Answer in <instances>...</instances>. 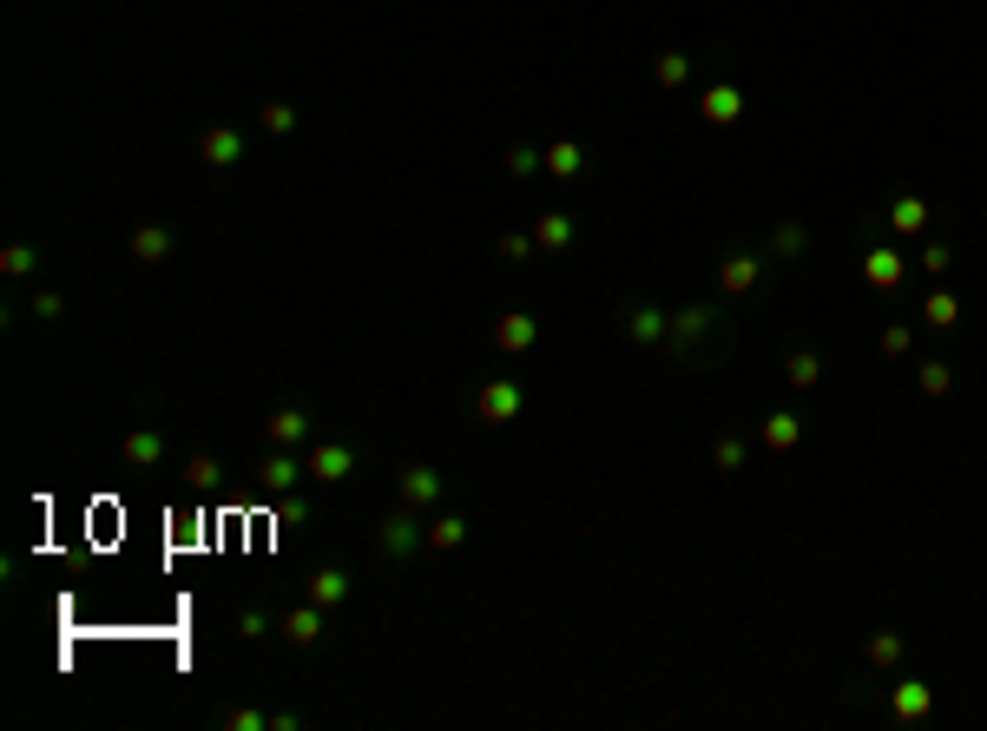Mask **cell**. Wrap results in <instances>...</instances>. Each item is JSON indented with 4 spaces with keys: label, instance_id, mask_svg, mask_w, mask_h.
<instances>
[{
    "label": "cell",
    "instance_id": "cell-34",
    "mask_svg": "<svg viewBox=\"0 0 987 731\" xmlns=\"http://www.w3.org/2000/svg\"><path fill=\"white\" fill-rule=\"evenodd\" d=\"M527 251H540V244H533V238H520V231H507V238H501V257H514V264H520Z\"/></svg>",
    "mask_w": 987,
    "mask_h": 731
},
{
    "label": "cell",
    "instance_id": "cell-15",
    "mask_svg": "<svg viewBox=\"0 0 987 731\" xmlns=\"http://www.w3.org/2000/svg\"><path fill=\"white\" fill-rule=\"evenodd\" d=\"M257 475H264V488H277V494H283V488H297V481H303V461L290 455V448H277V455H270Z\"/></svg>",
    "mask_w": 987,
    "mask_h": 731
},
{
    "label": "cell",
    "instance_id": "cell-35",
    "mask_svg": "<svg viewBox=\"0 0 987 731\" xmlns=\"http://www.w3.org/2000/svg\"><path fill=\"white\" fill-rule=\"evenodd\" d=\"M882 356H909V330H902V323L882 330Z\"/></svg>",
    "mask_w": 987,
    "mask_h": 731
},
{
    "label": "cell",
    "instance_id": "cell-5",
    "mask_svg": "<svg viewBox=\"0 0 987 731\" xmlns=\"http://www.w3.org/2000/svg\"><path fill=\"white\" fill-rule=\"evenodd\" d=\"M415 541H422V521H415V508H402V514H389V521H382V554H389V560H402Z\"/></svg>",
    "mask_w": 987,
    "mask_h": 731
},
{
    "label": "cell",
    "instance_id": "cell-4",
    "mask_svg": "<svg viewBox=\"0 0 987 731\" xmlns=\"http://www.w3.org/2000/svg\"><path fill=\"white\" fill-rule=\"evenodd\" d=\"M889 712L902 718V725H915V718H928V712H935V685H922V679H902V685H895V699H889Z\"/></svg>",
    "mask_w": 987,
    "mask_h": 731
},
{
    "label": "cell",
    "instance_id": "cell-10",
    "mask_svg": "<svg viewBox=\"0 0 987 731\" xmlns=\"http://www.w3.org/2000/svg\"><path fill=\"white\" fill-rule=\"evenodd\" d=\"M283 639H290V646H316V639H323V606H297V613H290V620H283Z\"/></svg>",
    "mask_w": 987,
    "mask_h": 731
},
{
    "label": "cell",
    "instance_id": "cell-25",
    "mask_svg": "<svg viewBox=\"0 0 987 731\" xmlns=\"http://www.w3.org/2000/svg\"><path fill=\"white\" fill-rule=\"evenodd\" d=\"M652 73H658V86H685L691 80V60H685V53H658Z\"/></svg>",
    "mask_w": 987,
    "mask_h": 731
},
{
    "label": "cell",
    "instance_id": "cell-26",
    "mask_svg": "<svg viewBox=\"0 0 987 731\" xmlns=\"http://www.w3.org/2000/svg\"><path fill=\"white\" fill-rule=\"evenodd\" d=\"M784 376L797 382V389H810V382L823 376V363H816V350H797V356H790V363H784Z\"/></svg>",
    "mask_w": 987,
    "mask_h": 731
},
{
    "label": "cell",
    "instance_id": "cell-36",
    "mask_svg": "<svg viewBox=\"0 0 987 731\" xmlns=\"http://www.w3.org/2000/svg\"><path fill=\"white\" fill-rule=\"evenodd\" d=\"M264 126L270 132H290V106H264Z\"/></svg>",
    "mask_w": 987,
    "mask_h": 731
},
{
    "label": "cell",
    "instance_id": "cell-23",
    "mask_svg": "<svg viewBox=\"0 0 987 731\" xmlns=\"http://www.w3.org/2000/svg\"><path fill=\"white\" fill-rule=\"evenodd\" d=\"M922 317H928V323H935V330H948V323H961V303H955V297H948V290H935V297H928V303H922Z\"/></svg>",
    "mask_w": 987,
    "mask_h": 731
},
{
    "label": "cell",
    "instance_id": "cell-33",
    "mask_svg": "<svg viewBox=\"0 0 987 731\" xmlns=\"http://www.w3.org/2000/svg\"><path fill=\"white\" fill-rule=\"evenodd\" d=\"M922 264H928V271H935V277H941V271H948V264H955V251H948V244H941V238H935V244H928V251H922Z\"/></svg>",
    "mask_w": 987,
    "mask_h": 731
},
{
    "label": "cell",
    "instance_id": "cell-2",
    "mask_svg": "<svg viewBox=\"0 0 987 731\" xmlns=\"http://www.w3.org/2000/svg\"><path fill=\"white\" fill-rule=\"evenodd\" d=\"M711 330H718V310H711V303H691V310L672 317V336H665V343H672V350H691V343H705Z\"/></svg>",
    "mask_w": 987,
    "mask_h": 731
},
{
    "label": "cell",
    "instance_id": "cell-6",
    "mask_svg": "<svg viewBox=\"0 0 987 731\" xmlns=\"http://www.w3.org/2000/svg\"><path fill=\"white\" fill-rule=\"evenodd\" d=\"M533 343H540V323H533V317H520V310H514V317H501V323H494V350L520 356V350H533Z\"/></svg>",
    "mask_w": 987,
    "mask_h": 731
},
{
    "label": "cell",
    "instance_id": "cell-12",
    "mask_svg": "<svg viewBox=\"0 0 987 731\" xmlns=\"http://www.w3.org/2000/svg\"><path fill=\"white\" fill-rule=\"evenodd\" d=\"M533 244H540V251H566V244H573V218H566V211H540Z\"/></svg>",
    "mask_w": 987,
    "mask_h": 731
},
{
    "label": "cell",
    "instance_id": "cell-21",
    "mask_svg": "<svg viewBox=\"0 0 987 731\" xmlns=\"http://www.w3.org/2000/svg\"><path fill=\"white\" fill-rule=\"evenodd\" d=\"M343 593H349V580H343V573H336V567H323V573H316V580H310V600H316V606H336V600H343Z\"/></svg>",
    "mask_w": 987,
    "mask_h": 731
},
{
    "label": "cell",
    "instance_id": "cell-24",
    "mask_svg": "<svg viewBox=\"0 0 987 731\" xmlns=\"http://www.w3.org/2000/svg\"><path fill=\"white\" fill-rule=\"evenodd\" d=\"M803 224H777V231H770V257H803Z\"/></svg>",
    "mask_w": 987,
    "mask_h": 731
},
{
    "label": "cell",
    "instance_id": "cell-16",
    "mask_svg": "<svg viewBox=\"0 0 987 731\" xmlns=\"http://www.w3.org/2000/svg\"><path fill=\"white\" fill-rule=\"evenodd\" d=\"M303 435H310V415L303 409H277L270 415V442L277 448H303Z\"/></svg>",
    "mask_w": 987,
    "mask_h": 731
},
{
    "label": "cell",
    "instance_id": "cell-30",
    "mask_svg": "<svg viewBox=\"0 0 987 731\" xmlns=\"http://www.w3.org/2000/svg\"><path fill=\"white\" fill-rule=\"evenodd\" d=\"M711 461H718L724 475H737V468H744V442H737V435H724V442L711 448Z\"/></svg>",
    "mask_w": 987,
    "mask_h": 731
},
{
    "label": "cell",
    "instance_id": "cell-1",
    "mask_svg": "<svg viewBox=\"0 0 987 731\" xmlns=\"http://www.w3.org/2000/svg\"><path fill=\"white\" fill-rule=\"evenodd\" d=\"M527 409V389H520V382H481V396H474V415H481V422H514V415Z\"/></svg>",
    "mask_w": 987,
    "mask_h": 731
},
{
    "label": "cell",
    "instance_id": "cell-14",
    "mask_svg": "<svg viewBox=\"0 0 987 731\" xmlns=\"http://www.w3.org/2000/svg\"><path fill=\"white\" fill-rule=\"evenodd\" d=\"M862 277H869L876 290H895V284H902V257H895L889 244H882V251H869V257H862Z\"/></svg>",
    "mask_w": 987,
    "mask_h": 731
},
{
    "label": "cell",
    "instance_id": "cell-11",
    "mask_svg": "<svg viewBox=\"0 0 987 731\" xmlns=\"http://www.w3.org/2000/svg\"><path fill=\"white\" fill-rule=\"evenodd\" d=\"M698 112H705L711 126H731L737 112H744V93H737V86H711V93L698 99Z\"/></svg>",
    "mask_w": 987,
    "mask_h": 731
},
{
    "label": "cell",
    "instance_id": "cell-31",
    "mask_svg": "<svg viewBox=\"0 0 987 731\" xmlns=\"http://www.w3.org/2000/svg\"><path fill=\"white\" fill-rule=\"evenodd\" d=\"M158 455H165L158 435H126V461H158Z\"/></svg>",
    "mask_w": 987,
    "mask_h": 731
},
{
    "label": "cell",
    "instance_id": "cell-27",
    "mask_svg": "<svg viewBox=\"0 0 987 731\" xmlns=\"http://www.w3.org/2000/svg\"><path fill=\"white\" fill-rule=\"evenodd\" d=\"M540 165H547V152H533V145H514V152H507V172L514 178H533Z\"/></svg>",
    "mask_w": 987,
    "mask_h": 731
},
{
    "label": "cell",
    "instance_id": "cell-7",
    "mask_svg": "<svg viewBox=\"0 0 987 731\" xmlns=\"http://www.w3.org/2000/svg\"><path fill=\"white\" fill-rule=\"evenodd\" d=\"M757 277H764V264H757L751 251H737V257H724V271H718V290H724V297H744V290H751Z\"/></svg>",
    "mask_w": 987,
    "mask_h": 731
},
{
    "label": "cell",
    "instance_id": "cell-20",
    "mask_svg": "<svg viewBox=\"0 0 987 731\" xmlns=\"http://www.w3.org/2000/svg\"><path fill=\"white\" fill-rule=\"evenodd\" d=\"M428 541H435V547H441V554H455V547H461V541H468V521H461V514H441V521H435V527H428Z\"/></svg>",
    "mask_w": 987,
    "mask_h": 731
},
{
    "label": "cell",
    "instance_id": "cell-18",
    "mask_svg": "<svg viewBox=\"0 0 987 731\" xmlns=\"http://www.w3.org/2000/svg\"><path fill=\"white\" fill-rule=\"evenodd\" d=\"M237 152H244V139H237L231 126L204 132V165H237Z\"/></svg>",
    "mask_w": 987,
    "mask_h": 731
},
{
    "label": "cell",
    "instance_id": "cell-17",
    "mask_svg": "<svg viewBox=\"0 0 987 731\" xmlns=\"http://www.w3.org/2000/svg\"><path fill=\"white\" fill-rule=\"evenodd\" d=\"M402 501H408V508L441 501V475H435V468H408V475H402Z\"/></svg>",
    "mask_w": 987,
    "mask_h": 731
},
{
    "label": "cell",
    "instance_id": "cell-9",
    "mask_svg": "<svg viewBox=\"0 0 987 731\" xmlns=\"http://www.w3.org/2000/svg\"><path fill=\"white\" fill-rule=\"evenodd\" d=\"M349 468H356V448H343V442H323V448L310 455V475H316V481H343Z\"/></svg>",
    "mask_w": 987,
    "mask_h": 731
},
{
    "label": "cell",
    "instance_id": "cell-19",
    "mask_svg": "<svg viewBox=\"0 0 987 731\" xmlns=\"http://www.w3.org/2000/svg\"><path fill=\"white\" fill-rule=\"evenodd\" d=\"M547 172H553V178H580V172H586V152H580L573 139L547 145Z\"/></svg>",
    "mask_w": 987,
    "mask_h": 731
},
{
    "label": "cell",
    "instance_id": "cell-22",
    "mask_svg": "<svg viewBox=\"0 0 987 731\" xmlns=\"http://www.w3.org/2000/svg\"><path fill=\"white\" fill-rule=\"evenodd\" d=\"M889 224H895V231H922V224H928V205H922V198H895V205H889Z\"/></svg>",
    "mask_w": 987,
    "mask_h": 731
},
{
    "label": "cell",
    "instance_id": "cell-28",
    "mask_svg": "<svg viewBox=\"0 0 987 731\" xmlns=\"http://www.w3.org/2000/svg\"><path fill=\"white\" fill-rule=\"evenodd\" d=\"M902 659V633H876L869 639V666H895Z\"/></svg>",
    "mask_w": 987,
    "mask_h": 731
},
{
    "label": "cell",
    "instance_id": "cell-3",
    "mask_svg": "<svg viewBox=\"0 0 987 731\" xmlns=\"http://www.w3.org/2000/svg\"><path fill=\"white\" fill-rule=\"evenodd\" d=\"M626 336L652 350V343H665V336H672V317H665V310H652V303H632V310H626Z\"/></svg>",
    "mask_w": 987,
    "mask_h": 731
},
{
    "label": "cell",
    "instance_id": "cell-29",
    "mask_svg": "<svg viewBox=\"0 0 987 731\" xmlns=\"http://www.w3.org/2000/svg\"><path fill=\"white\" fill-rule=\"evenodd\" d=\"M915 382H922V396H948L955 369H948V363H922V376H915Z\"/></svg>",
    "mask_w": 987,
    "mask_h": 731
},
{
    "label": "cell",
    "instance_id": "cell-32",
    "mask_svg": "<svg viewBox=\"0 0 987 731\" xmlns=\"http://www.w3.org/2000/svg\"><path fill=\"white\" fill-rule=\"evenodd\" d=\"M0 271H14V277H27V271H33V251H27V244H7V264H0Z\"/></svg>",
    "mask_w": 987,
    "mask_h": 731
},
{
    "label": "cell",
    "instance_id": "cell-8",
    "mask_svg": "<svg viewBox=\"0 0 987 731\" xmlns=\"http://www.w3.org/2000/svg\"><path fill=\"white\" fill-rule=\"evenodd\" d=\"M757 442H764V448H777V455H790V448L803 442V422H797V415H784V409H777V415H764V429H757Z\"/></svg>",
    "mask_w": 987,
    "mask_h": 731
},
{
    "label": "cell",
    "instance_id": "cell-13",
    "mask_svg": "<svg viewBox=\"0 0 987 731\" xmlns=\"http://www.w3.org/2000/svg\"><path fill=\"white\" fill-rule=\"evenodd\" d=\"M132 257H139V264H165V257H172V231H165V224L132 231Z\"/></svg>",
    "mask_w": 987,
    "mask_h": 731
}]
</instances>
